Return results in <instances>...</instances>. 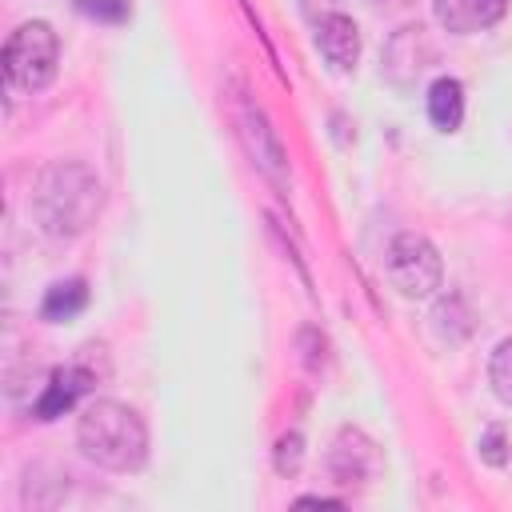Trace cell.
<instances>
[{"label":"cell","instance_id":"5","mask_svg":"<svg viewBox=\"0 0 512 512\" xmlns=\"http://www.w3.org/2000/svg\"><path fill=\"white\" fill-rule=\"evenodd\" d=\"M228 116H232V128H236L244 152L252 156V164H256L276 188H288V152H284L276 128L268 124L264 108H260L256 100H248L244 88H236V92L228 96Z\"/></svg>","mask_w":512,"mask_h":512},{"label":"cell","instance_id":"3","mask_svg":"<svg viewBox=\"0 0 512 512\" xmlns=\"http://www.w3.org/2000/svg\"><path fill=\"white\" fill-rule=\"evenodd\" d=\"M4 76L16 92H40L52 84L56 64H60V40L52 24L44 20H24L8 40H4Z\"/></svg>","mask_w":512,"mask_h":512},{"label":"cell","instance_id":"1","mask_svg":"<svg viewBox=\"0 0 512 512\" xmlns=\"http://www.w3.org/2000/svg\"><path fill=\"white\" fill-rule=\"evenodd\" d=\"M28 208L48 240H76L96 224L104 208V184L84 160H52L36 176Z\"/></svg>","mask_w":512,"mask_h":512},{"label":"cell","instance_id":"13","mask_svg":"<svg viewBox=\"0 0 512 512\" xmlns=\"http://www.w3.org/2000/svg\"><path fill=\"white\" fill-rule=\"evenodd\" d=\"M432 320H436V328H440V336L452 344V340H464L468 332H472V320H468V312H464V300L460 296H448V300H440L436 304V312H432Z\"/></svg>","mask_w":512,"mask_h":512},{"label":"cell","instance_id":"14","mask_svg":"<svg viewBox=\"0 0 512 512\" xmlns=\"http://www.w3.org/2000/svg\"><path fill=\"white\" fill-rule=\"evenodd\" d=\"M488 384H492V392L512 408V336L500 340V344L492 348V360H488Z\"/></svg>","mask_w":512,"mask_h":512},{"label":"cell","instance_id":"7","mask_svg":"<svg viewBox=\"0 0 512 512\" xmlns=\"http://www.w3.org/2000/svg\"><path fill=\"white\" fill-rule=\"evenodd\" d=\"M328 476H332V484L336 488H368L372 480H376V472H380V452H376V444H372V436L368 432H360V428H352V424H344L336 436H332V444H328Z\"/></svg>","mask_w":512,"mask_h":512},{"label":"cell","instance_id":"10","mask_svg":"<svg viewBox=\"0 0 512 512\" xmlns=\"http://www.w3.org/2000/svg\"><path fill=\"white\" fill-rule=\"evenodd\" d=\"M508 0H432V16L452 36H476L504 16Z\"/></svg>","mask_w":512,"mask_h":512},{"label":"cell","instance_id":"18","mask_svg":"<svg viewBox=\"0 0 512 512\" xmlns=\"http://www.w3.org/2000/svg\"><path fill=\"white\" fill-rule=\"evenodd\" d=\"M296 504H332V508H340L344 500H332V496H300Z\"/></svg>","mask_w":512,"mask_h":512},{"label":"cell","instance_id":"9","mask_svg":"<svg viewBox=\"0 0 512 512\" xmlns=\"http://www.w3.org/2000/svg\"><path fill=\"white\" fill-rule=\"evenodd\" d=\"M316 52L336 68V72H352L360 64V28L352 16L344 12H328L316 20Z\"/></svg>","mask_w":512,"mask_h":512},{"label":"cell","instance_id":"4","mask_svg":"<svg viewBox=\"0 0 512 512\" xmlns=\"http://www.w3.org/2000/svg\"><path fill=\"white\" fill-rule=\"evenodd\" d=\"M384 276L404 300H428L444 284V264L428 236L396 232L384 248Z\"/></svg>","mask_w":512,"mask_h":512},{"label":"cell","instance_id":"11","mask_svg":"<svg viewBox=\"0 0 512 512\" xmlns=\"http://www.w3.org/2000/svg\"><path fill=\"white\" fill-rule=\"evenodd\" d=\"M428 120L440 132H456L464 124V84L452 76H436L428 84Z\"/></svg>","mask_w":512,"mask_h":512},{"label":"cell","instance_id":"16","mask_svg":"<svg viewBox=\"0 0 512 512\" xmlns=\"http://www.w3.org/2000/svg\"><path fill=\"white\" fill-rule=\"evenodd\" d=\"M300 464H304V436L292 428V432H284V436L276 440V448H272V468H276V476L292 480V476L300 472Z\"/></svg>","mask_w":512,"mask_h":512},{"label":"cell","instance_id":"17","mask_svg":"<svg viewBox=\"0 0 512 512\" xmlns=\"http://www.w3.org/2000/svg\"><path fill=\"white\" fill-rule=\"evenodd\" d=\"M80 12H88L96 20H124L128 4L124 0H80Z\"/></svg>","mask_w":512,"mask_h":512},{"label":"cell","instance_id":"15","mask_svg":"<svg viewBox=\"0 0 512 512\" xmlns=\"http://www.w3.org/2000/svg\"><path fill=\"white\" fill-rule=\"evenodd\" d=\"M476 452H480L484 464L504 468V464L512 460V436H508V428H504V424H488V428L480 432V440H476Z\"/></svg>","mask_w":512,"mask_h":512},{"label":"cell","instance_id":"2","mask_svg":"<svg viewBox=\"0 0 512 512\" xmlns=\"http://www.w3.org/2000/svg\"><path fill=\"white\" fill-rule=\"evenodd\" d=\"M76 448L108 472H140L148 460V428L136 408L124 400L100 396L80 408L76 420Z\"/></svg>","mask_w":512,"mask_h":512},{"label":"cell","instance_id":"12","mask_svg":"<svg viewBox=\"0 0 512 512\" xmlns=\"http://www.w3.org/2000/svg\"><path fill=\"white\" fill-rule=\"evenodd\" d=\"M84 308H88V284H84L80 276H68V280L48 284V292H44V300H40V316H44L48 324L76 320Z\"/></svg>","mask_w":512,"mask_h":512},{"label":"cell","instance_id":"8","mask_svg":"<svg viewBox=\"0 0 512 512\" xmlns=\"http://www.w3.org/2000/svg\"><path fill=\"white\" fill-rule=\"evenodd\" d=\"M432 64V44L424 24H404L392 32V40L384 44V76L400 88L416 84V76Z\"/></svg>","mask_w":512,"mask_h":512},{"label":"cell","instance_id":"6","mask_svg":"<svg viewBox=\"0 0 512 512\" xmlns=\"http://www.w3.org/2000/svg\"><path fill=\"white\" fill-rule=\"evenodd\" d=\"M100 352H104V348L88 344V348H80V356H76V360H68V364H60V368H52V372H48V380L40 384L36 400H32V416H36V420H56V416L72 412V408H76V400H80L92 384H100V380L108 376V364H104V360L96 364V356H100Z\"/></svg>","mask_w":512,"mask_h":512}]
</instances>
